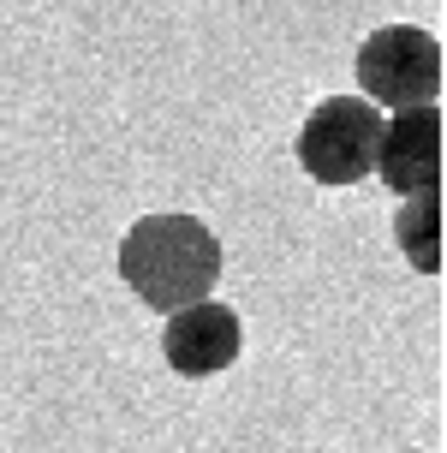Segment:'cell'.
Returning a JSON list of instances; mask_svg holds the SVG:
<instances>
[{
	"mask_svg": "<svg viewBox=\"0 0 447 453\" xmlns=\"http://www.w3.org/2000/svg\"><path fill=\"white\" fill-rule=\"evenodd\" d=\"M245 352V322L233 304L221 298H197L185 311H167V328H161V358L173 376L185 382H203V376H221L233 370Z\"/></svg>",
	"mask_w": 447,
	"mask_h": 453,
	"instance_id": "obj_5",
	"label": "cell"
},
{
	"mask_svg": "<svg viewBox=\"0 0 447 453\" xmlns=\"http://www.w3.org/2000/svg\"><path fill=\"white\" fill-rule=\"evenodd\" d=\"M376 137H381V108L364 96H328L304 113L292 137V156L316 185H358L376 167Z\"/></svg>",
	"mask_w": 447,
	"mask_h": 453,
	"instance_id": "obj_2",
	"label": "cell"
},
{
	"mask_svg": "<svg viewBox=\"0 0 447 453\" xmlns=\"http://www.w3.org/2000/svg\"><path fill=\"white\" fill-rule=\"evenodd\" d=\"M358 90L381 113L442 96V42L418 24H381L358 42Z\"/></svg>",
	"mask_w": 447,
	"mask_h": 453,
	"instance_id": "obj_3",
	"label": "cell"
},
{
	"mask_svg": "<svg viewBox=\"0 0 447 453\" xmlns=\"http://www.w3.org/2000/svg\"><path fill=\"white\" fill-rule=\"evenodd\" d=\"M394 245L418 274H442V191L435 197H405L394 215Z\"/></svg>",
	"mask_w": 447,
	"mask_h": 453,
	"instance_id": "obj_6",
	"label": "cell"
},
{
	"mask_svg": "<svg viewBox=\"0 0 447 453\" xmlns=\"http://www.w3.org/2000/svg\"><path fill=\"white\" fill-rule=\"evenodd\" d=\"M221 263L227 257H221V239L209 233V221L179 215V209L143 215L119 239V280L137 293V304H150L161 317L215 293Z\"/></svg>",
	"mask_w": 447,
	"mask_h": 453,
	"instance_id": "obj_1",
	"label": "cell"
},
{
	"mask_svg": "<svg viewBox=\"0 0 447 453\" xmlns=\"http://www.w3.org/2000/svg\"><path fill=\"white\" fill-rule=\"evenodd\" d=\"M370 173H381V185L394 197H435L442 191V108L418 102V108L381 113Z\"/></svg>",
	"mask_w": 447,
	"mask_h": 453,
	"instance_id": "obj_4",
	"label": "cell"
}]
</instances>
